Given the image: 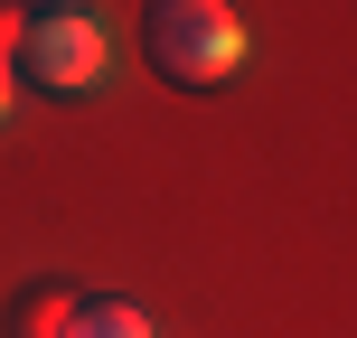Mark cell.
Masks as SVG:
<instances>
[{
    "mask_svg": "<svg viewBox=\"0 0 357 338\" xmlns=\"http://www.w3.org/2000/svg\"><path fill=\"white\" fill-rule=\"evenodd\" d=\"M10 56H19V75H29L38 94H85V85H104V66H113L94 10H38Z\"/></svg>",
    "mask_w": 357,
    "mask_h": 338,
    "instance_id": "7a4b0ae2",
    "label": "cell"
},
{
    "mask_svg": "<svg viewBox=\"0 0 357 338\" xmlns=\"http://www.w3.org/2000/svg\"><path fill=\"white\" fill-rule=\"evenodd\" d=\"M0 123H10V66H0Z\"/></svg>",
    "mask_w": 357,
    "mask_h": 338,
    "instance_id": "52a82bcc",
    "label": "cell"
},
{
    "mask_svg": "<svg viewBox=\"0 0 357 338\" xmlns=\"http://www.w3.org/2000/svg\"><path fill=\"white\" fill-rule=\"evenodd\" d=\"M66 320H75V282H29L10 301V338H66Z\"/></svg>",
    "mask_w": 357,
    "mask_h": 338,
    "instance_id": "3957f363",
    "label": "cell"
},
{
    "mask_svg": "<svg viewBox=\"0 0 357 338\" xmlns=\"http://www.w3.org/2000/svg\"><path fill=\"white\" fill-rule=\"evenodd\" d=\"M66 338H151V320H142L132 301H75Z\"/></svg>",
    "mask_w": 357,
    "mask_h": 338,
    "instance_id": "277c9868",
    "label": "cell"
},
{
    "mask_svg": "<svg viewBox=\"0 0 357 338\" xmlns=\"http://www.w3.org/2000/svg\"><path fill=\"white\" fill-rule=\"evenodd\" d=\"M142 47H151V66H160L169 85L207 94V85H226V75L245 66V19H235L226 0H151L142 10Z\"/></svg>",
    "mask_w": 357,
    "mask_h": 338,
    "instance_id": "6da1fadb",
    "label": "cell"
},
{
    "mask_svg": "<svg viewBox=\"0 0 357 338\" xmlns=\"http://www.w3.org/2000/svg\"><path fill=\"white\" fill-rule=\"evenodd\" d=\"M19 29H29V19H19V0H0V66H10V47H19Z\"/></svg>",
    "mask_w": 357,
    "mask_h": 338,
    "instance_id": "5b68a950",
    "label": "cell"
},
{
    "mask_svg": "<svg viewBox=\"0 0 357 338\" xmlns=\"http://www.w3.org/2000/svg\"><path fill=\"white\" fill-rule=\"evenodd\" d=\"M38 10H94V0H38Z\"/></svg>",
    "mask_w": 357,
    "mask_h": 338,
    "instance_id": "8992f818",
    "label": "cell"
}]
</instances>
